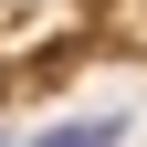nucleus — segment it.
Wrapping results in <instances>:
<instances>
[{
	"label": "nucleus",
	"mask_w": 147,
	"mask_h": 147,
	"mask_svg": "<svg viewBox=\"0 0 147 147\" xmlns=\"http://www.w3.org/2000/svg\"><path fill=\"white\" fill-rule=\"evenodd\" d=\"M0 147H11V137H0Z\"/></svg>",
	"instance_id": "nucleus-2"
},
{
	"label": "nucleus",
	"mask_w": 147,
	"mask_h": 147,
	"mask_svg": "<svg viewBox=\"0 0 147 147\" xmlns=\"http://www.w3.org/2000/svg\"><path fill=\"white\" fill-rule=\"evenodd\" d=\"M116 126L126 116H74V126H42L32 147H116Z\"/></svg>",
	"instance_id": "nucleus-1"
}]
</instances>
